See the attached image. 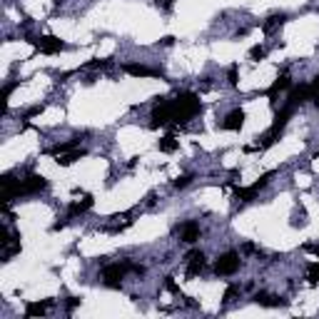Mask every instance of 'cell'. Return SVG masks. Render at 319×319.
Segmentation results:
<instances>
[{
  "instance_id": "cell-4",
  "label": "cell",
  "mask_w": 319,
  "mask_h": 319,
  "mask_svg": "<svg viewBox=\"0 0 319 319\" xmlns=\"http://www.w3.org/2000/svg\"><path fill=\"white\" fill-rule=\"evenodd\" d=\"M48 187V180L43 175H28L25 180H20L15 185V197H28V194H35V192H43Z\"/></svg>"
},
{
  "instance_id": "cell-18",
  "label": "cell",
  "mask_w": 319,
  "mask_h": 319,
  "mask_svg": "<svg viewBox=\"0 0 319 319\" xmlns=\"http://www.w3.org/2000/svg\"><path fill=\"white\" fill-rule=\"evenodd\" d=\"M80 157H85V150H72V152H65V155H58V165L70 167V165H75Z\"/></svg>"
},
{
  "instance_id": "cell-17",
  "label": "cell",
  "mask_w": 319,
  "mask_h": 319,
  "mask_svg": "<svg viewBox=\"0 0 319 319\" xmlns=\"http://www.w3.org/2000/svg\"><path fill=\"white\" fill-rule=\"evenodd\" d=\"M77 145H80V140L77 137H72V140H67V142H60V145H55V147H50V155H65V152H72V150H77Z\"/></svg>"
},
{
  "instance_id": "cell-25",
  "label": "cell",
  "mask_w": 319,
  "mask_h": 319,
  "mask_svg": "<svg viewBox=\"0 0 319 319\" xmlns=\"http://www.w3.org/2000/svg\"><path fill=\"white\" fill-rule=\"evenodd\" d=\"M309 90H312V100H319V75L309 82Z\"/></svg>"
},
{
  "instance_id": "cell-8",
  "label": "cell",
  "mask_w": 319,
  "mask_h": 319,
  "mask_svg": "<svg viewBox=\"0 0 319 319\" xmlns=\"http://www.w3.org/2000/svg\"><path fill=\"white\" fill-rule=\"evenodd\" d=\"M123 70L128 75H132V77H160L162 75V70H157V67H147V65H137V63L123 65Z\"/></svg>"
},
{
  "instance_id": "cell-2",
  "label": "cell",
  "mask_w": 319,
  "mask_h": 319,
  "mask_svg": "<svg viewBox=\"0 0 319 319\" xmlns=\"http://www.w3.org/2000/svg\"><path fill=\"white\" fill-rule=\"evenodd\" d=\"M172 110H175V123L180 125V123L192 120L202 110V102H199V97L194 92H182V95H177L172 100Z\"/></svg>"
},
{
  "instance_id": "cell-13",
  "label": "cell",
  "mask_w": 319,
  "mask_h": 319,
  "mask_svg": "<svg viewBox=\"0 0 319 319\" xmlns=\"http://www.w3.org/2000/svg\"><path fill=\"white\" fill-rule=\"evenodd\" d=\"M252 299H255V304H259V307H269V309H274V307H284V304H287L284 299H279V297H274V294H269V292H257Z\"/></svg>"
},
{
  "instance_id": "cell-24",
  "label": "cell",
  "mask_w": 319,
  "mask_h": 319,
  "mask_svg": "<svg viewBox=\"0 0 319 319\" xmlns=\"http://www.w3.org/2000/svg\"><path fill=\"white\" fill-rule=\"evenodd\" d=\"M309 282H312V284H317L319 282V262L309 267Z\"/></svg>"
},
{
  "instance_id": "cell-6",
  "label": "cell",
  "mask_w": 319,
  "mask_h": 319,
  "mask_svg": "<svg viewBox=\"0 0 319 319\" xmlns=\"http://www.w3.org/2000/svg\"><path fill=\"white\" fill-rule=\"evenodd\" d=\"M272 177H274V170H269V172H264L257 182H252L250 187H245V190H235V199H242V202H250V199H255V194L259 190H264L269 182H272Z\"/></svg>"
},
{
  "instance_id": "cell-30",
  "label": "cell",
  "mask_w": 319,
  "mask_h": 319,
  "mask_svg": "<svg viewBox=\"0 0 319 319\" xmlns=\"http://www.w3.org/2000/svg\"><path fill=\"white\" fill-rule=\"evenodd\" d=\"M165 284H167V289H170V292H180V289H177V284L172 282V277H167V282H165Z\"/></svg>"
},
{
  "instance_id": "cell-31",
  "label": "cell",
  "mask_w": 319,
  "mask_h": 319,
  "mask_svg": "<svg viewBox=\"0 0 319 319\" xmlns=\"http://www.w3.org/2000/svg\"><path fill=\"white\" fill-rule=\"evenodd\" d=\"M155 3H157V5H162L165 10H170V8H172V0H155Z\"/></svg>"
},
{
  "instance_id": "cell-5",
  "label": "cell",
  "mask_w": 319,
  "mask_h": 319,
  "mask_svg": "<svg viewBox=\"0 0 319 319\" xmlns=\"http://www.w3.org/2000/svg\"><path fill=\"white\" fill-rule=\"evenodd\" d=\"M237 269H240V255L237 252H225V255L217 257V262H215V272L220 277H230Z\"/></svg>"
},
{
  "instance_id": "cell-10",
  "label": "cell",
  "mask_w": 319,
  "mask_h": 319,
  "mask_svg": "<svg viewBox=\"0 0 319 319\" xmlns=\"http://www.w3.org/2000/svg\"><path fill=\"white\" fill-rule=\"evenodd\" d=\"M245 120H247L245 110H232V113L222 120V130H227V132H237V130H242Z\"/></svg>"
},
{
  "instance_id": "cell-23",
  "label": "cell",
  "mask_w": 319,
  "mask_h": 319,
  "mask_svg": "<svg viewBox=\"0 0 319 319\" xmlns=\"http://www.w3.org/2000/svg\"><path fill=\"white\" fill-rule=\"evenodd\" d=\"M110 65V58H102V60H92V63H87L90 70H102V67H108Z\"/></svg>"
},
{
  "instance_id": "cell-28",
  "label": "cell",
  "mask_w": 319,
  "mask_h": 319,
  "mask_svg": "<svg viewBox=\"0 0 319 319\" xmlns=\"http://www.w3.org/2000/svg\"><path fill=\"white\" fill-rule=\"evenodd\" d=\"M80 304V297H67V312H72Z\"/></svg>"
},
{
  "instance_id": "cell-16",
  "label": "cell",
  "mask_w": 319,
  "mask_h": 319,
  "mask_svg": "<svg viewBox=\"0 0 319 319\" xmlns=\"http://www.w3.org/2000/svg\"><path fill=\"white\" fill-rule=\"evenodd\" d=\"M53 307V299H45V302H30L28 307H25V317H43L48 309Z\"/></svg>"
},
{
  "instance_id": "cell-9",
  "label": "cell",
  "mask_w": 319,
  "mask_h": 319,
  "mask_svg": "<svg viewBox=\"0 0 319 319\" xmlns=\"http://www.w3.org/2000/svg\"><path fill=\"white\" fill-rule=\"evenodd\" d=\"M204 267H207V257L202 255L199 250H192L190 255H187V274H190V277H197Z\"/></svg>"
},
{
  "instance_id": "cell-7",
  "label": "cell",
  "mask_w": 319,
  "mask_h": 319,
  "mask_svg": "<svg viewBox=\"0 0 319 319\" xmlns=\"http://www.w3.org/2000/svg\"><path fill=\"white\" fill-rule=\"evenodd\" d=\"M33 45L40 50V53H45V55H55V53H63L65 50V43L60 38H55V35H43V38H35L33 40Z\"/></svg>"
},
{
  "instance_id": "cell-26",
  "label": "cell",
  "mask_w": 319,
  "mask_h": 319,
  "mask_svg": "<svg viewBox=\"0 0 319 319\" xmlns=\"http://www.w3.org/2000/svg\"><path fill=\"white\" fill-rule=\"evenodd\" d=\"M43 110H45V105H35V108H30V110H28V113H25V120H30V118H33V115H40V113H43Z\"/></svg>"
},
{
  "instance_id": "cell-33",
  "label": "cell",
  "mask_w": 319,
  "mask_h": 319,
  "mask_svg": "<svg viewBox=\"0 0 319 319\" xmlns=\"http://www.w3.org/2000/svg\"><path fill=\"white\" fill-rule=\"evenodd\" d=\"M13 90H15V85H5V90H3V95H5V97H8V95H10V92H13Z\"/></svg>"
},
{
  "instance_id": "cell-12",
  "label": "cell",
  "mask_w": 319,
  "mask_h": 319,
  "mask_svg": "<svg viewBox=\"0 0 319 319\" xmlns=\"http://www.w3.org/2000/svg\"><path fill=\"white\" fill-rule=\"evenodd\" d=\"M292 85V80H289V75L284 72V75H279L274 82H272V87H269V102H272V108H277V92H282V90H287Z\"/></svg>"
},
{
  "instance_id": "cell-11",
  "label": "cell",
  "mask_w": 319,
  "mask_h": 319,
  "mask_svg": "<svg viewBox=\"0 0 319 319\" xmlns=\"http://www.w3.org/2000/svg\"><path fill=\"white\" fill-rule=\"evenodd\" d=\"M90 207H92V194H85L82 199L70 202V207H67V220H72V217H77V215H85Z\"/></svg>"
},
{
  "instance_id": "cell-29",
  "label": "cell",
  "mask_w": 319,
  "mask_h": 319,
  "mask_svg": "<svg viewBox=\"0 0 319 319\" xmlns=\"http://www.w3.org/2000/svg\"><path fill=\"white\" fill-rule=\"evenodd\" d=\"M230 85H237V65L230 67Z\"/></svg>"
},
{
  "instance_id": "cell-21",
  "label": "cell",
  "mask_w": 319,
  "mask_h": 319,
  "mask_svg": "<svg viewBox=\"0 0 319 319\" xmlns=\"http://www.w3.org/2000/svg\"><path fill=\"white\" fill-rule=\"evenodd\" d=\"M250 58H252V60H257V63H259V60H264V58H267V50H264L262 45H255V48L250 50Z\"/></svg>"
},
{
  "instance_id": "cell-22",
  "label": "cell",
  "mask_w": 319,
  "mask_h": 319,
  "mask_svg": "<svg viewBox=\"0 0 319 319\" xmlns=\"http://www.w3.org/2000/svg\"><path fill=\"white\" fill-rule=\"evenodd\" d=\"M190 182H192V175H180V177H177V180H175L172 185H175L177 190H182V187H187Z\"/></svg>"
},
{
  "instance_id": "cell-3",
  "label": "cell",
  "mask_w": 319,
  "mask_h": 319,
  "mask_svg": "<svg viewBox=\"0 0 319 319\" xmlns=\"http://www.w3.org/2000/svg\"><path fill=\"white\" fill-rule=\"evenodd\" d=\"M175 123V110H172V100L157 97L155 108H152V128H165Z\"/></svg>"
},
{
  "instance_id": "cell-14",
  "label": "cell",
  "mask_w": 319,
  "mask_h": 319,
  "mask_svg": "<svg viewBox=\"0 0 319 319\" xmlns=\"http://www.w3.org/2000/svg\"><path fill=\"white\" fill-rule=\"evenodd\" d=\"M180 240L182 242H187V245H192V242H197L199 240V225L197 222H185L182 227H180Z\"/></svg>"
},
{
  "instance_id": "cell-32",
  "label": "cell",
  "mask_w": 319,
  "mask_h": 319,
  "mask_svg": "<svg viewBox=\"0 0 319 319\" xmlns=\"http://www.w3.org/2000/svg\"><path fill=\"white\" fill-rule=\"evenodd\" d=\"M175 43V38L172 35H167V38H162V45H172Z\"/></svg>"
},
{
  "instance_id": "cell-20",
  "label": "cell",
  "mask_w": 319,
  "mask_h": 319,
  "mask_svg": "<svg viewBox=\"0 0 319 319\" xmlns=\"http://www.w3.org/2000/svg\"><path fill=\"white\" fill-rule=\"evenodd\" d=\"M284 20H287V15H284V13H272V15L264 20V25H262V28H264L267 33H272V30H274L277 25H282Z\"/></svg>"
},
{
  "instance_id": "cell-34",
  "label": "cell",
  "mask_w": 319,
  "mask_h": 319,
  "mask_svg": "<svg viewBox=\"0 0 319 319\" xmlns=\"http://www.w3.org/2000/svg\"><path fill=\"white\" fill-rule=\"evenodd\" d=\"M307 250H309V252H317V259H319V247H312V245H307Z\"/></svg>"
},
{
  "instance_id": "cell-27",
  "label": "cell",
  "mask_w": 319,
  "mask_h": 319,
  "mask_svg": "<svg viewBox=\"0 0 319 319\" xmlns=\"http://www.w3.org/2000/svg\"><path fill=\"white\" fill-rule=\"evenodd\" d=\"M237 292H240V287H235V284L227 287V292H225V302H232V297H235Z\"/></svg>"
},
{
  "instance_id": "cell-15",
  "label": "cell",
  "mask_w": 319,
  "mask_h": 319,
  "mask_svg": "<svg viewBox=\"0 0 319 319\" xmlns=\"http://www.w3.org/2000/svg\"><path fill=\"white\" fill-rule=\"evenodd\" d=\"M307 100H312V90H309V85H299V87H294L292 90V95H289V105H304Z\"/></svg>"
},
{
  "instance_id": "cell-19",
  "label": "cell",
  "mask_w": 319,
  "mask_h": 319,
  "mask_svg": "<svg viewBox=\"0 0 319 319\" xmlns=\"http://www.w3.org/2000/svg\"><path fill=\"white\" fill-rule=\"evenodd\" d=\"M177 145H180V142H177V137H175V135H165V137L157 142L160 152H167V155H170V152H175V150H177Z\"/></svg>"
},
{
  "instance_id": "cell-1",
  "label": "cell",
  "mask_w": 319,
  "mask_h": 319,
  "mask_svg": "<svg viewBox=\"0 0 319 319\" xmlns=\"http://www.w3.org/2000/svg\"><path fill=\"white\" fill-rule=\"evenodd\" d=\"M128 272L142 274L145 267L132 264V262H115V264H108V267L102 269V284L110 287V289H120V287H123V279H125Z\"/></svg>"
}]
</instances>
